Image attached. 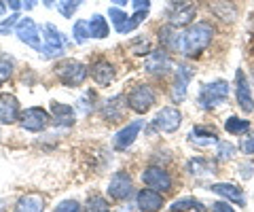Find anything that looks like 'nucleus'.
<instances>
[{"label": "nucleus", "mask_w": 254, "mask_h": 212, "mask_svg": "<svg viewBox=\"0 0 254 212\" xmlns=\"http://www.w3.org/2000/svg\"><path fill=\"white\" fill-rule=\"evenodd\" d=\"M15 34H17V38L21 43H26L28 47H32L34 51L41 53L43 45H41V30H38V26L34 23V19L32 17H21L17 21V26H15Z\"/></svg>", "instance_id": "nucleus-8"}, {"label": "nucleus", "mask_w": 254, "mask_h": 212, "mask_svg": "<svg viewBox=\"0 0 254 212\" xmlns=\"http://www.w3.org/2000/svg\"><path fill=\"white\" fill-rule=\"evenodd\" d=\"M51 119H55L60 125H74L76 121V113H74V108L70 106V104H64V102H53L51 104Z\"/></svg>", "instance_id": "nucleus-23"}, {"label": "nucleus", "mask_w": 254, "mask_h": 212, "mask_svg": "<svg viewBox=\"0 0 254 212\" xmlns=\"http://www.w3.org/2000/svg\"><path fill=\"white\" fill-rule=\"evenodd\" d=\"M133 9L136 11H142V9H150V0H131Z\"/></svg>", "instance_id": "nucleus-40"}, {"label": "nucleus", "mask_w": 254, "mask_h": 212, "mask_svg": "<svg viewBox=\"0 0 254 212\" xmlns=\"http://www.w3.org/2000/svg\"><path fill=\"white\" fill-rule=\"evenodd\" d=\"M142 183H144L148 189H155L159 193L172 189V176L159 166H150L142 172Z\"/></svg>", "instance_id": "nucleus-11"}, {"label": "nucleus", "mask_w": 254, "mask_h": 212, "mask_svg": "<svg viewBox=\"0 0 254 212\" xmlns=\"http://www.w3.org/2000/svg\"><path fill=\"white\" fill-rule=\"evenodd\" d=\"M58 11L62 17H66V19H72L74 17V13L83 6V0H58Z\"/></svg>", "instance_id": "nucleus-29"}, {"label": "nucleus", "mask_w": 254, "mask_h": 212, "mask_svg": "<svg viewBox=\"0 0 254 212\" xmlns=\"http://www.w3.org/2000/svg\"><path fill=\"white\" fill-rule=\"evenodd\" d=\"M214 212H235L231 206H229V204L227 202H216V204H214V208H212Z\"/></svg>", "instance_id": "nucleus-38"}, {"label": "nucleus", "mask_w": 254, "mask_h": 212, "mask_svg": "<svg viewBox=\"0 0 254 212\" xmlns=\"http://www.w3.org/2000/svg\"><path fill=\"white\" fill-rule=\"evenodd\" d=\"M197 200H193V198H182V200H176L172 204V212H182V210H189V208H193V206H197Z\"/></svg>", "instance_id": "nucleus-36"}, {"label": "nucleus", "mask_w": 254, "mask_h": 212, "mask_svg": "<svg viewBox=\"0 0 254 212\" xmlns=\"http://www.w3.org/2000/svg\"><path fill=\"white\" fill-rule=\"evenodd\" d=\"M13 76V60L9 56H0V85H4Z\"/></svg>", "instance_id": "nucleus-31"}, {"label": "nucleus", "mask_w": 254, "mask_h": 212, "mask_svg": "<svg viewBox=\"0 0 254 212\" xmlns=\"http://www.w3.org/2000/svg\"><path fill=\"white\" fill-rule=\"evenodd\" d=\"M53 212H81V204H78L76 200H64L62 204L55 206Z\"/></svg>", "instance_id": "nucleus-35"}, {"label": "nucleus", "mask_w": 254, "mask_h": 212, "mask_svg": "<svg viewBox=\"0 0 254 212\" xmlns=\"http://www.w3.org/2000/svg\"><path fill=\"white\" fill-rule=\"evenodd\" d=\"M21 19V15L19 13H13V15H9V17H4L2 21H0V34H9L11 30L17 26V21Z\"/></svg>", "instance_id": "nucleus-32"}, {"label": "nucleus", "mask_w": 254, "mask_h": 212, "mask_svg": "<svg viewBox=\"0 0 254 212\" xmlns=\"http://www.w3.org/2000/svg\"><path fill=\"white\" fill-rule=\"evenodd\" d=\"M144 68H146V72L161 76V74H165V72H168V70L172 68L170 56L165 53V49L150 51L148 56H146V60H144Z\"/></svg>", "instance_id": "nucleus-17"}, {"label": "nucleus", "mask_w": 254, "mask_h": 212, "mask_svg": "<svg viewBox=\"0 0 254 212\" xmlns=\"http://www.w3.org/2000/svg\"><path fill=\"white\" fill-rule=\"evenodd\" d=\"M108 17H110V21L115 23V30H117V28L121 26V23H123L127 17H129V15L123 13L121 9H119V6H110V9H108Z\"/></svg>", "instance_id": "nucleus-33"}, {"label": "nucleus", "mask_w": 254, "mask_h": 212, "mask_svg": "<svg viewBox=\"0 0 254 212\" xmlns=\"http://www.w3.org/2000/svg\"><path fill=\"white\" fill-rule=\"evenodd\" d=\"M127 104H129V108L133 113L146 115L155 104L153 87H148V85H136V87L129 91V96H127Z\"/></svg>", "instance_id": "nucleus-6"}, {"label": "nucleus", "mask_w": 254, "mask_h": 212, "mask_svg": "<svg viewBox=\"0 0 254 212\" xmlns=\"http://www.w3.org/2000/svg\"><path fill=\"white\" fill-rule=\"evenodd\" d=\"M21 2H23V9H26V11H32V9H34V6L38 4V0H21Z\"/></svg>", "instance_id": "nucleus-42"}, {"label": "nucleus", "mask_w": 254, "mask_h": 212, "mask_svg": "<svg viewBox=\"0 0 254 212\" xmlns=\"http://www.w3.org/2000/svg\"><path fill=\"white\" fill-rule=\"evenodd\" d=\"M240 151L244 155H254V132L240 140Z\"/></svg>", "instance_id": "nucleus-37"}, {"label": "nucleus", "mask_w": 254, "mask_h": 212, "mask_svg": "<svg viewBox=\"0 0 254 212\" xmlns=\"http://www.w3.org/2000/svg\"><path fill=\"white\" fill-rule=\"evenodd\" d=\"M142 128H144V119H136V121L127 123L125 128L119 130L117 136H115V151H127V148L136 142Z\"/></svg>", "instance_id": "nucleus-13"}, {"label": "nucleus", "mask_w": 254, "mask_h": 212, "mask_svg": "<svg viewBox=\"0 0 254 212\" xmlns=\"http://www.w3.org/2000/svg\"><path fill=\"white\" fill-rule=\"evenodd\" d=\"M235 98H237V104H240V108L246 115H250L254 111L252 89H250V83H248V78H246L244 70H237L235 72Z\"/></svg>", "instance_id": "nucleus-12"}, {"label": "nucleus", "mask_w": 254, "mask_h": 212, "mask_svg": "<svg viewBox=\"0 0 254 212\" xmlns=\"http://www.w3.org/2000/svg\"><path fill=\"white\" fill-rule=\"evenodd\" d=\"M110 2H113V6H125L127 0H110Z\"/></svg>", "instance_id": "nucleus-44"}, {"label": "nucleus", "mask_w": 254, "mask_h": 212, "mask_svg": "<svg viewBox=\"0 0 254 212\" xmlns=\"http://www.w3.org/2000/svg\"><path fill=\"white\" fill-rule=\"evenodd\" d=\"M21 130H28V132H43L47 125L51 123V115L45 111L41 106H30L26 108L21 115H19V121Z\"/></svg>", "instance_id": "nucleus-7"}, {"label": "nucleus", "mask_w": 254, "mask_h": 212, "mask_svg": "<svg viewBox=\"0 0 254 212\" xmlns=\"http://www.w3.org/2000/svg\"><path fill=\"white\" fill-rule=\"evenodd\" d=\"M55 4H58V0H43V6H47V9H51Z\"/></svg>", "instance_id": "nucleus-43"}, {"label": "nucleus", "mask_w": 254, "mask_h": 212, "mask_svg": "<svg viewBox=\"0 0 254 212\" xmlns=\"http://www.w3.org/2000/svg\"><path fill=\"white\" fill-rule=\"evenodd\" d=\"M187 168L189 172L193 176H210L216 172V166H214V161L210 159H205V157H195V159H190L187 163Z\"/></svg>", "instance_id": "nucleus-25"}, {"label": "nucleus", "mask_w": 254, "mask_h": 212, "mask_svg": "<svg viewBox=\"0 0 254 212\" xmlns=\"http://www.w3.org/2000/svg\"><path fill=\"white\" fill-rule=\"evenodd\" d=\"M165 15H168L170 26L185 28V26H190V21L195 19L197 6H195V2H190V0H172Z\"/></svg>", "instance_id": "nucleus-5"}, {"label": "nucleus", "mask_w": 254, "mask_h": 212, "mask_svg": "<svg viewBox=\"0 0 254 212\" xmlns=\"http://www.w3.org/2000/svg\"><path fill=\"white\" fill-rule=\"evenodd\" d=\"M193 76H195L193 68H189V66H185V64L178 66V70H176V81H174V85H172V100L176 102V104L185 102L189 83H190V78H193Z\"/></svg>", "instance_id": "nucleus-15"}, {"label": "nucleus", "mask_w": 254, "mask_h": 212, "mask_svg": "<svg viewBox=\"0 0 254 212\" xmlns=\"http://www.w3.org/2000/svg\"><path fill=\"white\" fill-rule=\"evenodd\" d=\"M43 49H41V56L51 60V58H60L64 56L66 51V36L60 32L58 26L53 23H45L43 26Z\"/></svg>", "instance_id": "nucleus-4"}, {"label": "nucleus", "mask_w": 254, "mask_h": 212, "mask_svg": "<svg viewBox=\"0 0 254 212\" xmlns=\"http://www.w3.org/2000/svg\"><path fill=\"white\" fill-rule=\"evenodd\" d=\"M55 74H58L60 81L66 85V87H78V85L85 83L87 78V66L78 60H62L55 66Z\"/></svg>", "instance_id": "nucleus-2"}, {"label": "nucleus", "mask_w": 254, "mask_h": 212, "mask_svg": "<svg viewBox=\"0 0 254 212\" xmlns=\"http://www.w3.org/2000/svg\"><path fill=\"white\" fill-rule=\"evenodd\" d=\"M159 41L165 51H180L182 49V34L178 32V28L165 26L159 30Z\"/></svg>", "instance_id": "nucleus-22"}, {"label": "nucleus", "mask_w": 254, "mask_h": 212, "mask_svg": "<svg viewBox=\"0 0 254 212\" xmlns=\"http://www.w3.org/2000/svg\"><path fill=\"white\" fill-rule=\"evenodd\" d=\"M106 191L110 195V200H117V202L127 200L131 193V176L127 174V172H117V174H113V178H110Z\"/></svg>", "instance_id": "nucleus-14"}, {"label": "nucleus", "mask_w": 254, "mask_h": 212, "mask_svg": "<svg viewBox=\"0 0 254 212\" xmlns=\"http://www.w3.org/2000/svg\"><path fill=\"white\" fill-rule=\"evenodd\" d=\"M85 212H110V204L100 195H93V198L87 200Z\"/></svg>", "instance_id": "nucleus-30"}, {"label": "nucleus", "mask_w": 254, "mask_h": 212, "mask_svg": "<svg viewBox=\"0 0 254 212\" xmlns=\"http://www.w3.org/2000/svg\"><path fill=\"white\" fill-rule=\"evenodd\" d=\"M153 125H155V130L163 132V134H174L182 125V113L174 106H165L155 115Z\"/></svg>", "instance_id": "nucleus-9"}, {"label": "nucleus", "mask_w": 254, "mask_h": 212, "mask_svg": "<svg viewBox=\"0 0 254 212\" xmlns=\"http://www.w3.org/2000/svg\"><path fill=\"white\" fill-rule=\"evenodd\" d=\"M127 96L125 93H117V96L108 98L104 104L100 108V115L102 119H106L110 123H117V121H123L125 115H127Z\"/></svg>", "instance_id": "nucleus-10"}, {"label": "nucleus", "mask_w": 254, "mask_h": 212, "mask_svg": "<svg viewBox=\"0 0 254 212\" xmlns=\"http://www.w3.org/2000/svg\"><path fill=\"white\" fill-rule=\"evenodd\" d=\"M19 102L11 93H2L0 96V123L11 125L15 121H19Z\"/></svg>", "instance_id": "nucleus-18"}, {"label": "nucleus", "mask_w": 254, "mask_h": 212, "mask_svg": "<svg viewBox=\"0 0 254 212\" xmlns=\"http://www.w3.org/2000/svg\"><path fill=\"white\" fill-rule=\"evenodd\" d=\"M136 204L142 212H159L163 208V195L155 189H142L136 195Z\"/></svg>", "instance_id": "nucleus-19"}, {"label": "nucleus", "mask_w": 254, "mask_h": 212, "mask_svg": "<svg viewBox=\"0 0 254 212\" xmlns=\"http://www.w3.org/2000/svg\"><path fill=\"white\" fill-rule=\"evenodd\" d=\"M4 4H6V9H11L13 13H17L21 6H23L21 0H4Z\"/></svg>", "instance_id": "nucleus-39"}, {"label": "nucleus", "mask_w": 254, "mask_h": 212, "mask_svg": "<svg viewBox=\"0 0 254 212\" xmlns=\"http://www.w3.org/2000/svg\"><path fill=\"white\" fill-rule=\"evenodd\" d=\"M91 76H93V81L98 83L100 87H106V85H110L115 81V66L110 64L108 60L95 62V64L91 66Z\"/></svg>", "instance_id": "nucleus-20"}, {"label": "nucleus", "mask_w": 254, "mask_h": 212, "mask_svg": "<svg viewBox=\"0 0 254 212\" xmlns=\"http://www.w3.org/2000/svg\"><path fill=\"white\" fill-rule=\"evenodd\" d=\"M240 174H242V178H246V180H248L250 176H252V172H254V166H252V163H248V166H246V163H244V166H240Z\"/></svg>", "instance_id": "nucleus-41"}, {"label": "nucleus", "mask_w": 254, "mask_h": 212, "mask_svg": "<svg viewBox=\"0 0 254 212\" xmlns=\"http://www.w3.org/2000/svg\"><path fill=\"white\" fill-rule=\"evenodd\" d=\"M89 32H91V38H106L110 34V26H108V21L104 15H100V13H95L91 15V19H89Z\"/></svg>", "instance_id": "nucleus-26"}, {"label": "nucleus", "mask_w": 254, "mask_h": 212, "mask_svg": "<svg viewBox=\"0 0 254 212\" xmlns=\"http://www.w3.org/2000/svg\"><path fill=\"white\" fill-rule=\"evenodd\" d=\"M225 130L231 136H240V134H246V132L250 130V121L240 119V117H229V119L225 121Z\"/></svg>", "instance_id": "nucleus-27"}, {"label": "nucleus", "mask_w": 254, "mask_h": 212, "mask_svg": "<svg viewBox=\"0 0 254 212\" xmlns=\"http://www.w3.org/2000/svg\"><path fill=\"white\" fill-rule=\"evenodd\" d=\"M214 26L210 21H197L193 26H189L182 32V49L180 53H185L187 58H195L201 51H205L214 38Z\"/></svg>", "instance_id": "nucleus-1"}, {"label": "nucleus", "mask_w": 254, "mask_h": 212, "mask_svg": "<svg viewBox=\"0 0 254 212\" xmlns=\"http://www.w3.org/2000/svg\"><path fill=\"white\" fill-rule=\"evenodd\" d=\"M6 13V4H4V0H0V17Z\"/></svg>", "instance_id": "nucleus-45"}, {"label": "nucleus", "mask_w": 254, "mask_h": 212, "mask_svg": "<svg viewBox=\"0 0 254 212\" xmlns=\"http://www.w3.org/2000/svg\"><path fill=\"white\" fill-rule=\"evenodd\" d=\"M72 36H74L76 45H85V43L91 38L89 21H87V19H76V21H74V26H72Z\"/></svg>", "instance_id": "nucleus-28"}, {"label": "nucleus", "mask_w": 254, "mask_h": 212, "mask_svg": "<svg viewBox=\"0 0 254 212\" xmlns=\"http://www.w3.org/2000/svg\"><path fill=\"white\" fill-rule=\"evenodd\" d=\"M229 98V83L218 78V81H212V83H205L203 87L199 89V106L205 108V111H212L220 104H225Z\"/></svg>", "instance_id": "nucleus-3"}, {"label": "nucleus", "mask_w": 254, "mask_h": 212, "mask_svg": "<svg viewBox=\"0 0 254 212\" xmlns=\"http://www.w3.org/2000/svg\"><path fill=\"white\" fill-rule=\"evenodd\" d=\"M45 198L41 193H26L15 204V212H45Z\"/></svg>", "instance_id": "nucleus-21"}, {"label": "nucleus", "mask_w": 254, "mask_h": 212, "mask_svg": "<svg viewBox=\"0 0 254 212\" xmlns=\"http://www.w3.org/2000/svg\"><path fill=\"white\" fill-rule=\"evenodd\" d=\"M216 151H218V157H220V159H231V157L235 155V146H233L231 142H222V140H218Z\"/></svg>", "instance_id": "nucleus-34"}, {"label": "nucleus", "mask_w": 254, "mask_h": 212, "mask_svg": "<svg viewBox=\"0 0 254 212\" xmlns=\"http://www.w3.org/2000/svg\"><path fill=\"white\" fill-rule=\"evenodd\" d=\"M210 191L220 195V198H225L229 204H235V206H240V208L246 206V195L242 191V187H237L233 183H214L210 187Z\"/></svg>", "instance_id": "nucleus-16"}, {"label": "nucleus", "mask_w": 254, "mask_h": 212, "mask_svg": "<svg viewBox=\"0 0 254 212\" xmlns=\"http://www.w3.org/2000/svg\"><path fill=\"white\" fill-rule=\"evenodd\" d=\"M189 142H193L197 146H210V144H218V136H216V132H214V130H208V128L197 125V128L190 130Z\"/></svg>", "instance_id": "nucleus-24"}]
</instances>
